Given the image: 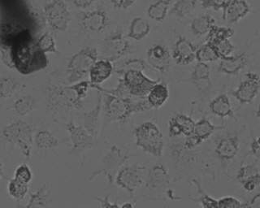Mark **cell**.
I'll list each match as a JSON object with an SVG mask.
<instances>
[{
    "instance_id": "24",
    "label": "cell",
    "mask_w": 260,
    "mask_h": 208,
    "mask_svg": "<svg viewBox=\"0 0 260 208\" xmlns=\"http://www.w3.org/2000/svg\"><path fill=\"white\" fill-rule=\"evenodd\" d=\"M150 23L141 17H134L130 23L128 37L134 41H142L150 33Z\"/></svg>"
},
{
    "instance_id": "36",
    "label": "cell",
    "mask_w": 260,
    "mask_h": 208,
    "mask_svg": "<svg viewBox=\"0 0 260 208\" xmlns=\"http://www.w3.org/2000/svg\"><path fill=\"white\" fill-rule=\"evenodd\" d=\"M36 47L42 53H55L57 51L55 39L49 33H44L41 36Z\"/></svg>"
},
{
    "instance_id": "10",
    "label": "cell",
    "mask_w": 260,
    "mask_h": 208,
    "mask_svg": "<svg viewBox=\"0 0 260 208\" xmlns=\"http://www.w3.org/2000/svg\"><path fill=\"white\" fill-rule=\"evenodd\" d=\"M146 57L148 65L152 67V70L160 74H166L169 71L172 61V54L167 46L161 43L154 44L147 50Z\"/></svg>"
},
{
    "instance_id": "51",
    "label": "cell",
    "mask_w": 260,
    "mask_h": 208,
    "mask_svg": "<svg viewBox=\"0 0 260 208\" xmlns=\"http://www.w3.org/2000/svg\"><path fill=\"white\" fill-rule=\"evenodd\" d=\"M242 207H260V194H257L249 202V204H243Z\"/></svg>"
},
{
    "instance_id": "25",
    "label": "cell",
    "mask_w": 260,
    "mask_h": 208,
    "mask_svg": "<svg viewBox=\"0 0 260 208\" xmlns=\"http://www.w3.org/2000/svg\"><path fill=\"white\" fill-rule=\"evenodd\" d=\"M199 0H176L169 10V15L179 20H183L193 13Z\"/></svg>"
},
{
    "instance_id": "6",
    "label": "cell",
    "mask_w": 260,
    "mask_h": 208,
    "mask_svg": "<svg viewBox=\"0 0 260 208\" xmlns=\"http://www.w3.org/2000/svg\"><path fill=\"white\" fill-rule=\"evenodd\" d=\"M160 80L149 78L140 70H128L124 73L121 80L124 89L128 94L138 98H144L148 94L151 88Z\"/></svg>"
},
{
    "instance_id": "49",
    "label": "cell",
    "mask_w": 260,
    "mask_h": 208,
    "mask_svg": "<svg viewBox=\"0 0 260 208\" xmlns=\"http://www.w3.org/2000/svg\"><path fill=\"white\" fill-rule=\"evenodd\" d=\"M259 138L257 137L252 140L251 144H250V153L252 154V155L255 156L257 159H258L259 158Z\"/></svg>"
},
{
    "instance_id": "33",
    "label": "cell",
    "mask_w": 260,
    "mask_h": 208,
    "mask_svg": "<svg viewBox=\"0 0 260 208\" xmlns=\"http://www.w3.org/2000/svg\"><path fill=\"white\" fill-rule=\"evenodd\" d=\"M35 101L30 96H24L14 102V110L20 117H25L35 108Z\"/></svg>"
},
{
    "instance_id": "12",
    "label": "cell",
    "mask_w": 260,
    "mask_h": 208,
    "mask_svg": "<svg viewBox=\"0 0 260 208\" xmlns=\"http://www.w3.org/2000/svg\"><path fill=\"white\" fill-rule=\"evenodd\" d=\"M68 132L70 134L73 150L83 152L91 149L93 147L95 137L85 129V127L77 125L74 121H70L67 125Z\"/></svg>"
},
{
    "instance_id": "14",
    "label": "cell",
    "mask_w": 260,
    "mask_h": 208,
    "mask_svg": "<svg viewBox=\"0 0 260 208\" xmlns=\"http://www.w3.org/2000/svg\"><path fill=\"white\" fill-rule=\"evenodd\" d=\"M144 183L149 190L156 191L165 190L170 184L169 171L162 163H157L149 169L145 178Z\"/></svg>"
},
{
    "instance_id": "26",
    "label": "cell",
    "mask_w": 260,
    "mask_h": 208,
    "mask_svg": "<svg viewBox=\"0 0 260 208\" xmlns=\"http://www.w3.org/2000/svg\"><path fill=\"white\" fill-rule=\"evenodd\" d=\"M220 129H222L221 127L215 126L208 119L202 118L195 123L193 135L200 143H203L212 136L215 131Z\"/></svg>"
},
{
    "instance_id": "17",
    "label": "cell",
    "mask_w": 260,
    "mask_h": 208,
    "mask_svg": "<svg viewBox=\"0 0 260 208\" xmlns=\"http://www.w3.org/2000/svg\"><path fill=\"white\" fill-rule=\"evenodd\" d=\"M248 63V56L246 53L230 55L229 57L220 59L218 71L226 75H238L245 68Z\"/></svg>"
},
{
    "instance_id": "22",
    "label": "cell",
    "mask_w": 260,
    "mask_h": 208,
    "mask_svg": "<svg viewBox=\"0 0 260 208\" xmlns=\"http://www.w3.org/2000/svg\"><path fill=\"white\" fill-rule=\"evenodd\" d=\"M176 0H158L153 3L146 10L149 18L156 22H162L169 16V10Z\"/></svg>"
},
{
    "instance_id": "52",
    "label": "cell",
    "mask_w": 260,
    "mask_h": 208,
    "mask_svg": "<svg viewBox=\"0 0 260 208\" xmlns=\"http://www.w3.org/2000/svg\"><path fill=\"white\" fill-rule=\"evenodd\" d=\"M120 208H132L134 207V204L132 203V202H124V203L121 204V205H120Z\"/></svg>"
},
{
    "instance_id": "50",
    "label": "cell",
    "mask_w": 260,
    "mask_h": 208,
    "mask_svg": "<svg viewBox=\"0 0 260 208\" xmlns=\"http://www.w3.org/2000/svg\"><path fill=\"white\" fill-rule=\"evenodd\" d=\"M95 0H73V5L80 9H86L93 5Z\"/></svg>"
},
{
    "instance_id": "21",
    "label": "cell",
    "mask_w": 260,
    "mask_h": 208,
    "mask_svg": "<svg viewBox=\"0 0 260 208\" xmlns=\"http://www.w3.org/2000/svg\"><path fill=\"white\" fill-rule=\"evenodd\" d=\"M209 109L212 114L221 118L234 117V109L231 101L226 94H220L211 100Z\"/></svg>"
},
{
    "instance_id": "45",
    "label": "cell",
    "mask_w": 260,
    "mask_h": 208,
    "mask_svg": "<svg viewBox=\"0 0 260 208\" xmlns=\"http://www.w3.org/2000/svg\"><path fill=\"white\" fill-rule=\"evenodd\" d=\"M241 185L245 191L251 193L255 189L259 187L260 174H257L255 175L251 176L250 178H246L241 183Z\"/></svg>"
},
{
    "instance_id": "30",
    "label": "cell",
    "mask_w": 260,
    "mask_h": 208,
    "mask_svg": "<svg viewBox=\"0 0 260 208\" xmlns=\"http://www.w3.org/2000/svg\"><path fill=\"white\" fill-rule=\"evenodd\" d=\"M195 59L198 62L207 63L218 61L220 59L213 47L207 42L196 50Z\"/></svg>"
},
{
    "instance_id": "46",
    "label": "cell",
    "mask_w": 260,
    "mask_h": 208,
    "mask_svg": "<svg viewBox=\"0 0 260 208\" xmlns=\"http://www.w3.org/2000/svg\"><path fill=\"white\" fill-rule=\"evenodd\" d=\"M169 133L171 137H177L182 135L178 123L177 122L174 117H171L170 120H169Z\"/></svg>"
},
{
    "instance_id": "32",
    "label": "cell",
    "mask_w": 260,
    "mask_h": 208,
    "mask_svg": "<svg viewBox=\"0 0 260 208\" xmlns=\"http://www.w3.org/2000/svg\"><path fill=\"white\" fill-rule=\"evenodd\" d=\"M234 35V30L231 27L214 25L207 33V43L219 41L223 39H230Z\"/></svg>"
},
{
    "instance_id": "31",
    "label": "cell",
    "mask_w": 260,
    "mask_h": 208,
    "mask_svg": "<svg viewBox=\"0 0 260 208\" xmlns=\"http://www.w3.org/2000/svg\"><path fill=\"white\" fill-rule=\"evenodd\" d=\"M35 143L39 149H53L59 146L58 139L49 131H39L35 136Z\"/></svg>"
},
{
    "instance_id": "8",
    "label": "cell",
    "mask_w": 260,
    "mask_h": 208,
    "mask_svg": "<svg viewBox=\"0 0 260 208\" xmlns=\"http://www.w3.org/2000/svg\"><path fill=\"white\" fill-rule=\"evenodd\" d=\"M130 51L129 42L121 32H116L105 39L102 45V53L104 59L116 61Z\"/></svg>"
},
{
    "instance_id": "2",
    "label": "cell",
    "mask_w": 260,
    "mask_h": 208,
    "mask_svg": "<svg viewBox=\"0 0 260 208\" xmlns=\"http://www.w3.org/2000/svg\"><path fill=\"white\" fill-rule=\"evenodd\" d=\"M136 145L146 153L154 157H161L165 149L164 135L158 128L151 121H146L134 129Z\"/></svg>"
},
{
    "instance_id": "18",
    "label": "cell",
    "mask_w": 260,
    "mask_h": 208,
    "mask_svg": "<svg viewBox=\"0 0 260 208\" xmlns=\"http://www.w3.org/2000/svg\"><path fill=\"white\" fill-rule=\"evenodd\" d=\"M114 67L112 62L108 59H98L89 72V82L94 86H99L109 79L112 75Z\"/></svg>"
},
{
    "instance_id": "38",
    "label": "cell",
    "mask_w": 260,
    "mask_h": 208,
    "mask_svg": "<svg viewBox=\"0 0 260 208\" xmlns=\"http://www.w3.org/2000/svg\"><path fill=\"white\" fill-rule=\"evenodd\" d=\"M18 84L13 78H5L0 80V98H9L17 90Z\"/></svg>"
},
{
    "instance_id": "53",
    "label": "cell",
    "mask_w": 260,
    "mask_h": 208,
    "mask_svg": "<svg viewBox=\"0 0 260 208\" xmlns=\"http://www.w3.org/2000/svg\"><path fill=\"white\" fill-rule=\"evenodd\" d=\"M1 167H2V164H1V163H0V168H1Z\"/></svg>"
},
{
    "instance_id": "19",
    "label": "cell",
    "mask_w": 260,
    "mask_h": 208,
    "mask_svg": "<svg viewBox=\"0 0 260 208\" xmlns=\"http://www.w3.org/2000/svg\"><path fill=\"white\" fill-rule=\"evenodd\" d=\"M191 81L199 92L209 90L211 86L210 66L207 63L198 62L191 73Z\"/></svg>"
},
{
    "instance_id": "35",
    "label": "cell",
    "mask_w": 260,
    "mask_h": 208,
    "mask_svg": "<svg viewBox=\"0 0 260 208\" xmlns=\"http://www.w3.org/2000/svg\"><path fill=\"white\" fill-rule=\"evenodd\" d=\"M208 43L213 47L216 53L219 55V59L229 57L230 55H233L234 49H235L234 44L230 41V39H223V40Z\"/></svg>"
},
{
    "instance_id": "4",
    "label": "cell",
    "mask_w": 260,
    "mask_h": 208,
    "mask_svg": "<svg viewBox=\"0 0 260 208\" xmlns=\"http://www.w3.org/2000/svg\"><path fill=\"white\" fill-rule=\"evenodd\" d=\"M3 133L9 143L18 145L25 157H30L32 147V131L30 125L24 121H17L8 125Z\"/></svg>"
},
{
    "instance_id": "48",
    "label": "cell",
    "mask_w": 260,
    "mask_h": 208,
    "mask_svg": "<svg viewBox=\"0 0 260 208\" xmlns=\"http://www.w3.org/2000/svg\"><path fill=\"white\" fill-rule=\"evenodd\" d=\"M98 201L100 203V207L102 208H119L120 205L117 203H112L110 202L109 196H106L104 198H98Z\"/></svg>"
},
{
    "instance_id": "42",
    "label": "cell",
    "mask_w": 260,
    "mask_h": 208,
    "mask_svg": "<svg viewBox=\"0 0 260 208\" xmlns=\"http://www.w3.org/2000/svg\"><path fill=\"white\" fill-rule=\"evenodd\" d=\"M233 0H201V5L204 9L223 11Z\"/></svg>"
},
{
    "instance_id": "41",
    "label": "cell",
    "mask_w": 260,
    "mask_h": 208,
    "mask_svg": "<svg viewBox=\"0 0 260 208\" xmlns=\"http://www.w3.org/2000/svg\"><path fill=\"white\" fill-rule=\"evenodd\" d=\"M257 174H259L258 166L254 165V164L242 166V167H240L238 174H237V180L241 184L244 180Z\"/></svg>"
},
{
    "instance_id": "39",
    "label": "cell",
    "mask_w": 260,
    "mask_h": 208,
    "mask_svg": "<svg viewBox=\"0 0 260 208\" xmlns=\"http://www.w3.org/2000/svg\"><path fill=\"white\" fill-rule=\"evenodd\" d=\"M192 182H193L195 187L197 188L198 194H199V202L201 204L202 207H218L217 199H215V198L211 197L209 194H207L203 190V188H202L199 181L193 179Z\"/></svg>"
},
{
    "instance_id": "11",
    "label": "cell",
    "mask_w": 260,
    "mask_h": 208,
    "mask_svg": "<svg viewBox=\"0 0 260 208\" xmlns=\"http://www.w3.org/2000/svg\"><path fill=\"white\" fill-rule=\"evenodd\" d=\"M240 139L236 133L223 135L215 142V154L222 162H230L238 155Z\"/></svg>"
},
{
    "instance_id": "29",
    "label": "cell",
    "mask_w": 260,
    "mask_h": 208,
    "mask_svg": "<svg viewBox=\"0 0 260 208\" xmlns=\"http://www.w3.org/2000/svg\"><path fill=\"white\" fill-rule=\"evenodd\" d=\"M128 156L124 151L113 147L110 150L109 153L106 155L104 163L108 170L114 169L115 167H120L128 159Z\"/></svg>"
},
{
    "instance_id": "43",
    "label": "cell",
    "mask_w": 260,
    "mask_h": 208,
    "mask_svg": "<svg viewBox=\"0 0 260 208\" xmlns=\"http://www.w3.org/2000/svg\"><path fill=\"white\" fill-rule=\"evenodd\" d=\"M147 66H148V63H146L142 59H131V60L126 62L124 65L120 67V71H121L122 73H125L128 70H140V71L143 72L148 68Z\"/></svg>"
},
{
    "instance_id": "40",
    "label": "cell",
    "mask_w": 260,
    "mask_h": 208,
    "mask_svg": "<svg viewBox=\"0 0 260 208\" xmlns=\"http://www.w3.org/2000/svg\"><path fill=\"white\" fill-rule=\"evenodd\" d=\"M32 174L30 167L27 164H20L15 171L14 179L23 184L28 185L32 181Z\"/></svg>"
},
{
    "instance_id": "20",
    "label": "cell",
    "mask_w": 260,
    "mask_h": 208,
    "mask_svg": "<svg viewBox=\"0 0 260 208\" xmlns=\"http://www.w3.org/2000/svg\"><path fill=\"white\" fill-rule=\"evenodd\" d=\"M169 88L165 82H157L146 95V100L151 109H160L169 98Z\"/></svg>"
},
{
    "instance_id": "27",
    "label": "cell",
    "mask_w": 260,
    "mask_h": 208,
    "mask_svg": "<svg viewBox=\"0 0 260 208\" xmlns=\"http://www.w3.org/2000/svg\"><path fill=\"white\" fill-rule=\"evenodd\" d=\"M99 102L96 106L89 113H85V120H84V127L93 137H95L97 135L98 119L100 116V110L102 107V95L100 96Z\"/></svg>"
},
{
    "instance_id": "37",
    "label": "cell",
    "mask_w": 260,
    "mask_h": 208,
    "mask_svg": "<svg viewBox=\"0 0 260 208\" xmlns=\"http://www.w3.org/2000/svg\"><path fill=\"white\" fill-rule=\"evenodd\" d=\"M174 117L181 129V134L184 135L185 137H189L193 134L195 125L193 119L181 113L176 115Z\"/></svg>"
},
{
    "instance_id": "23",
    "label": "cell",
    "mask_w": 260,
    "mask_h": 208,
    "mask_svg": "<svg viewBox=\"0 0 260 208\" xmlns=\"http://www.w3.org/2000/svg\"><path fill=\"white\" fill-rule=\"evenodd\" d=\"M215 25V19L211 15H199L191 21V33L196 37L205 36L209 33L210 29Z\"/></svg>"
},
{
    "instance_id": "44",
    "label": "cell",
    "mask_w": 260,
    "mask_h": 208,
    "mask_svg": "<svg viewBox=\"0 0 260 208\" xmlns=\"http://www.w3.org/2000/svg\"><path fill=\"white\" fill-rule=\"evenodd\" d=\"M217 206L219 208H238L242 207V203L235 197L224 196L217 200Z\"/></svg>"
},
{
    "instance_id": "7",
    "label": "cell",
    "mask_w": 260,
    "mask_h": 208,
    "mask_svg": "<svg viewBox=\"0 0 260 208\" xmlns=\"http://www.w3.org/2000/svg\"><path fill=\"white\" fill-rule=\"evenodd\" d=\"M144 167L139 165L127 166L118 171L116 182L118 186L134 195L138 188L145 182Z\"/></svg>"
},
{
    "instance_id": "1",
    "label": "cell",
    "mask_w": 260,
    "mask_h": 208,
    "mask_svg": "<svg viewBox=\"0 0 260 208\" xmlns=\"http://www.w3.org/2000/svg\"><path fill=\"white\" fill-rule=\"evenodd\" d=\"M151 109L147 100L134 102L129 98H123L112 92H106L104 110L107 117L113 121H124L135 113Z\"/></svg>"
},
{
    "instance_id": "13",
    "label": "cell",
    "mask_w": 260,
    "mask_h": 208,
    "mask_svg": "<svg viewBox=\"0 0 260 208\" xmlns=\"http://www.w3.org/2000/svg\"><path fill=\"white\" fill-rule=\"evenodd\" d=\"M196 50L197 47L193 43L181 35L175 43L172 58L178 65H189L195 60Z\"/></svg>"
},
{
    "instance_id": "15",
    "label": "cell",
    "mask_w": 260,
    "mask_h": 208,
    "mask_svg": "<svg viewBox=\"0 0 260 208\" xmlns=\"http://www.w3.org/2000/svg\"><path fill=\"white\" fill-rule=\"evenodd\" d=\"M109 23V17L103 9H95L84 13L81 25L85 30L92 33H101L105 30Z\"/></svg>"
},
{
    "instance_id": "28",
    "label": "cell",
    "mask_w": 260,
    "mask_h": 208,
    "mask_svg": "<svg viewBox=\"0 0 260 208\" xmlns=\"http://www.w3.org/2000/svg\"><path fill=\"white\" fill-rule=\"evenodd\" d=\"M50 196L51 190H49L47 185H43L39 190L31 194L27 207H46L50 200Z\"/></svg>"
},
{
    "instance_id": "16",
    "label": "cell",
    "mask_w": 260,
    "mask_h": 208,
    "mask_svg": "<svg viewBox=\"0 0 260 208\" xmlns=\"http://www.w3.org/2000/svg\"><path fill=\"white\" fill-rule=\"evenodd\" d=\"M251 12V6L246 0H233L222 11V19L229 24H236L247 17Z\"/></svg>"
},
{
    "instance_id": "3",
    "label": "cell",
    "mask_w": 260,
    "mask_h": 208,
    "mask_svg": "<svg viewBox=\"0 0 260 208\" xmlns=\"http://www.w3.org/2000/svg\"><path fill=\"white\" fill-rule=\"evenodd\" d=\"M99 58L95 47H86L80 50L69 60L67 77L69 83H76L89 75V72Z\"/></svg>"
},
{
    "instance_id": "5",
    "label": "cell",
    "mask_w": 260,
    "mask_h": 208,
    "mask_svg": "<svg viewBox=\"0 0 260 208\" xmlns=\"http://www.w3.org/2000/svg\"><path fill=\"white\" fill-rule=\"evenodd\" d=\"M45 19L51 29L65 31L71 22V12L64 0H51L43 9Z\"/></svg>"
},
{
    "instance_id": "47",
    "label": "cell",
    "mask_w": 260,
    "mask_h": 208,
    "mask_svg": "<svg viewBox=\"0 0 260 208\" xmlns=\"http://www.w3.org/2000/svg\"><path fill=\"white\" fill-rule=\"evenodd\" d=\"M110 1L116 9L124 10L131 8L138 0H110Z\"/></svg>"
},
{
    "instance_id": "9",
    "label": "cell",
    "mask_w": 260,
    "mask_h": 208,
    "mask_svg": "<svg viewBox=\"0 0 260 208\" xmlns=\"http://www.w3.org/2000/svg\"><path fill=\"white\" fill-rule=\"evenodd\" d=\"M259 90V75L256 73L249 72L245 75V80L233 92V96L241 104L250 103L258 96Z\"/></svg>"
},
{
    "instance_id": "34",
    "label": "cell",
    "mask_w": 260,
    "mask_h": 208,
    "mask_svg": "<svg viewBox=\"0 0 260 208\" xmlns=\"http://www.w3.org/2000/svg\"><path fill=\"white\" fill-rule=\"evenodd\" d=\"M28 186L26 184L16 181L14 178L11 180L8 186V191L9 195L16 200H21L25 197L28 193Z\"/></svg>"
}]
</instances>
